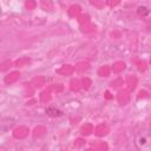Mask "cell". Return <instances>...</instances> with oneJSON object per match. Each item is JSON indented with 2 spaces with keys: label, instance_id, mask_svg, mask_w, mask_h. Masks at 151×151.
<instances>
[{
  "label": "cell",
  "instance_id": "44dd1931",
  "mask_svg": "<svg viewBox=\"0 0 151 151\" xmlns=\"http://www.w3.org/2000/svg\"><path fill=\"white\" fill-rule=\"evenodd\" d=\"M35 5H37V4H35L34 0H27V1H26V7H27L28 9H33V8L35 7Z\"/></svg>",
  "mask_w": 151,
  "mask_h": 151
},
{
  "label": "cell",
  "instance_id": "7c38bea8",
  "mask_svg": "<svg viewBox=\"0 0 151 151\" xmlns=\"http://www.w3.org/2000/svg\"><path fill=\"white\" fill-rule=\"evenodd\" d=\"M88 63H85V61H81V63H79V64H77V66H76V70L77 71H79V72H83V71H85V70H87L88 68Z\"/></svg>",
  "mask_w": 151,
  "mask_h": 151
},
{
  "label": "cell",
  "instance_id": "ba28073f",
  "mask_svg": "<svg viewBox=\"0 0 151 151\" xmlns=\"http://www.w3.org/2000/svg\"><path fill=\"white\" fill-rule=\"evenodd\" d=\"M80 132L83 133V134H90L91 132H93V126L91 125V124H85V125H83L81 126V129H80Z\"/></svg>",
  "mask_w": 151,
  "mask_h": 151
},
{
  "label": "cell",
  "instance_id": "4316f807",
  "mask_svg": "<svg viewBox=\"0 0 151 151\" xmlns=\"http://www.w3.org/2000/svg\"><path fill=\"white\" fill-rule=\"evenodd\" d=\"M77 142H78V143H76V144H74V145H76V146H77V147H78V146H80V145H81V144H83V140H81V139H78V140H77Z\"/></svg>",
  "mask_w": 151,
  "mask_h": 151
},
{
  "label": "cell",
  "instance_id": "484cf974",
  "mask_svg": "<svg viewBox=\"0 0 151 151\" xmlns=\"http://www.w3.org/2000/svg\"><path fill=\"white\" fill-rule=\"evenodd\" d=\"M50 90H54V91H57V92H60V91H63V86H61V85H58V86H52Z\"/></svg>",
  "mask_w": 151,
  "mask_h": 151
},
{
  "label": "cell",
  "instance_id": "3957f363",
  "mask_svg": "<svg viewBox=\"0 0 151 151\" xmlns=\"http://www.w3.org/2000/svg\"><path fill=\"white\" fill-rule=\"evenodd\" d=\"M129 99H130V94H129L127 91H120V92L118 93V101H119L122 105L126 104V103L129 101Z\"/></svg>",
  "mask_w": 151,
  "mask_h": 151
},
{
  "label": "cell",
  "instance_id": "9c48e42d",
  "mask_svg": "<svg viewBox=\"0 0 151 151\" xmlns=\"http://www.w3.org/2000/svg\"><path fill=\"white\" fill-rule=\"evenodd\" d=\"M125 68V64L123 63V61H117V63H114L113 64V67H112V70H113V72H120V71H123Z\"/></svg>",
  "mask_w": 151,
  "mask_h": 151
},
{
  "label": "cell",
  "instance_id": "52a82bcc",
  "mask_svg": "<svg viewBox=\"0 0 151 151\" xmlns=\"http://www.w3.org/2000/svg\"><path fill=\"white\" fill-rule=\"evenodd\" d=\"M68 13H70V15H72V17H78V15L80 14V7H79L78 5H73V6L70 7Z\"/></svg>",
  "mask_w": 151,
  "mask_h": 151
},
{
  "label": "cell",
  "instance_id": "5b68a950",
  "mask_svg": "<svg viewBox=\"0 0 151 151\" xmlns=\"http://www.w3.org/2000/svg\"><path fill=\"white\" fill-rule=\"evenodd\" d=\"M107 132H109V127L106 125H104V124H100L94 129V133L97 136H105Z\"/></svg>",
  "mask_w": 151,
  "mask_h": 151
},
{
  "label": "cell",
  "instance_id": "8fae6325",
  "mask_svg": "<svg viewBox=\"0 0 151 151\" xmlns=\"http://www.w3.org/2000/svg\"><path fill=\"white\" fill-rule=\"evenodd\" d=\"M98 74L101 76V77H107L110 74V67L109 66H101L98 70Z\"/></svg>",
  "mask_w": 151,
  "mask_h": 151
},
{
  "label": "cell",
  "instance_id": "9a60e30c",
  "mask_svg": "<svg viewBox=\"0 0 151 151\" xmlns=\"http://www.w3.org/2000/svg\"><path fill=\"white\" fill-rule=\"evenodd\" d=\"M136 83H137V79H136L134 77H129V78H127V85H129V88H130V90H133V88H134Z\"/></svg>",
  "mask_w": 151,
  "mask_h": 151
},
{
  "label": "cell",
  "instance_id": "ac0fdd59",
  "mask_svg": "<svg viewBox=\"0 0 151 151\" xmlns=\"http://www.w3.org/2000/svg\"><path fill=\"white\" fill-rule=\"evenodd\" d=\"M11 66H12V63H11L9 60H6V61H4V63L0 65V71H7Z\"/></svg>",
  "mask_w": 151,
  "mask_h": 151
},
{
  "label": "cell",
  "instance_id": "8992f818",
  "mask_svg": "<svg viewBox=\"0 0 151 151\" xmlns=\"http://www.w3.org/2000/svg\"><path fill=\"white\" fill-rule=\"evenodd\" d=\"M32 85L34 87H41L42 85H45V78L44 77H35L33 80H32Z\"/></svg>",
  "mask_w": 151,
  "mask_h": 151
},
{
  "label": "cell",
  "instance_id": "ffe728a7",
  "mask_svg": "<svg viewBox=\"0 0 151 151\" xmlns=\"http://www.w3.org/2000/svg\"><path fill=\"white\" fill-rule=\"evenodd\" d=\"M71 88H72L73 91H77V90L79 88V81H78L77 79H74V80L71 81Z\"/></svg>",
  "mask_w": 151,
  "mask_h": 151
},
{
  "label": "cell",
  "instance_id": "277c9868",
  "mask_svg": "<svg viewBox=\"0 0 151 151\" xmlns=\"http://www.w3.org/2000/svg\"><path fill=\"white\" fill-rule=\"evenodd\" d=\"M73 71H74L73 66H70V65H65V66H63L61 68H59V70L57 71V73H59V74H63V76H68V74H72V73H73Z\"/></svg>",
  "mask_w": 151,
  "mask_h": 151
},
{
  "label": "cell",
  "instance_id": "30bf717a",
  "mask_svg": "<svg viewBox=\"0 0 151 151\" xmlns=\"http://www.w3.org/2000/svg\"><path fill=\"white\" fill-rule=\"evenodd\" d=\"M41 7L45 11H51L53 8V4L51 0H41Z\"/></svg>",
  "mask_w": 151,
  "mask_h": 151
},
{
  "label": "cell",
  "instance_id": "d4e9b609",
  "mask_svg": "<svg viewBox=\"0 0 151 151\" xmlns=\"http://www.w3.org/2000/svg\"><path fill=\"white\" fill-rule=\"evenodd\" d=\"M119 84H123V80H122V79H117V80L112 81V86H114V87L119 86Z\"/></svg>",
  "mask_w": 151,
  "mask_h": 151
},
{
  "label": "cell",
  "instance_id": "e0dca14e",
  "mask_svg": "<svg viewBox=\"0 0 151 151\" xmlns=\"http://www.w3.org/2000/svg\"><path fill=\"white\" fill-rule=\"evenodd\" d=\"M15 64H17V66H25V65L29 64V59L28 58H20L17 60Z\"/></svg>",
  "mask_w": 151,
  "mask_h": 151
},
{
  "label": "cell",
  "instance_id": "d6986e66",
  "mask_svg": "<svg viewBox=\"0 0 151 151\" xmlns=\"http://www.w3.org/2000/svg\"><path fill=\"white\" fill-rule=\"evenodd\" d=\"M91 4L93 6H96L97 8H101L103 7V0H90Z\"/></svg>",
  "mask_w": 151,
  "mask_h": 151
},
{
  "label": "cell",
  "instance_id": "7402d4cb",
  "mask_svg": "<svg viewBox=\"0 0 151 151\" xmlns=\"http://www.w3.org/2000/svg\"><path fill=\"white\" fill-rule=\"evenodd\" d=\"M90 85H91V80H90L88 78H84V79H83V87H84L85 90H87V88L90 87Z\"/></svg>",
  "mask_w": 151,
  "mask_h": 151
},
{
  "label": "cell",
  "instance_id": "4fadbf2b",
  "mask_svg": "<svg viewBox=\"0 0 151 151\" xmlns=\"http://www.w3.org/2000/svg\"><path fill=\"white\" fill-rule=\"evenodd\" d=\"M92 147H94L97 150H106L107 149V145L104 142H98V143H93L92 144Z\"/></svg>",
  "mask_w": 151,
  "mask_h": 151
},
{
  "label": "cell",
  "instance_id": "7a4b0ae2",
  "mask_svg": "<svg viewBox=\"0 0 151 151\" xmlns=\"http://www.w3.org/2000/svg\"><path fill=\"white\" fill-rule=\"evenodd\" d=\"M19 77H20V73H19L18 71L11 72L8 76L5 77V83H6V84H12V83L17 81V80L19 79Z\"/></svg>",
  "mask_w": 151,
  "mask_h": 151
},
{
  "label": "cell",
  "instance_id": "2e32d148",
  "mask_svg": "<svg viewBox=\"0 0 151 151\" xmlns=\"http://www.w3.org/2000/svg\"><path fill=\"white\" fill-rule=\"evenodd\" d=\"M50 99H51L50 91H45V92L41 93V96H40V100H41L42 103H46V101H48Z\"/></svg>",
  "mask_w": 151,
  "mask_h": 151
},
{
  "label": "cell",
  "instance_id": "6da1fadb",
  "mask_svg": "<svg viewBox=\"0 0 151 151\" xmlns=\"http://www.w3.org/2000/svg\"><path fill=\"white\" fill-rule=\"evenodd\" d=\"M28 134V129L26 126H19L14 131V137L15 138H25Z\"/></svg>",
  "mask_w": 151,
  "mask_h": 151
},
{
  "label": "cell",
  "instance_id": "cb8c5ba5",
  "mask_svg": "<svg viewBox=\"0 0 151 151\" xmlns=\"http://www.w3.org/2000/svg\"><path fill=\"white\" fill-rule=\"evenodd\" d=\"M47 113L51 114V116H58V114H60V112L57 111V110H54V109H48L47 110Z\"/></svg>",
  "mask_w": 151,
  "mask_h": 151
},
{
  "label": "cell",
  "instance_id": "5bb4252c",
  "mask_svg": "<svg viewBox=\"0 0 151 151\" xmlns=\"http://www.w3.org/2000/svg\"><path fill=\"white\" fill-rule=\"evenodd\" d=\"M45 132H46V129H45L44 126H38V127L34 130V137H40V136H42Z\"/></svg>",
  "mask_w": 151,
  "mask_h": 151
},
{
  "label": "cell",
  "instance_id": "603a6c76",
  "mask_svg": "<svg viewBox=\"0 0 151 151\" xmlns=\"http://www.w3.org/2000/svg\"><path fill=\"white\" fill-rule=\"evenodd\" d=\"M119 1H120V0H106V4H107L110 7H114V6H117V5L119 4Z\"/></svg>",
  "mask_w": 151,
  "mask_h": 151
}]
</instances>
